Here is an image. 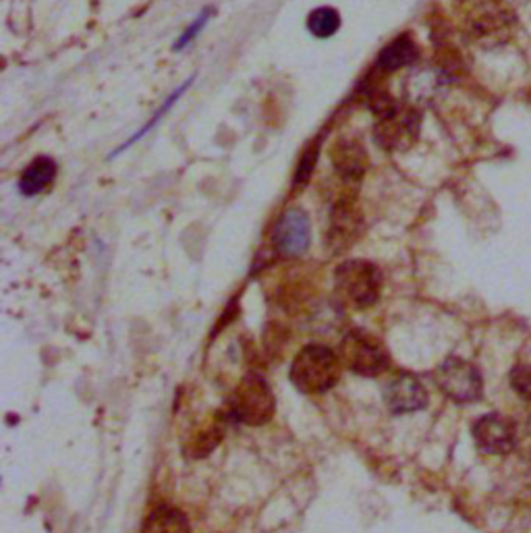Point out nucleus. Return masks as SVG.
I'll use <instances>...</instances> for the list:
<instances>
[{
	"mask_svg": "<svg viewBox=\"0 0 531 533\" xmlns=\"http://www.w3.org/2000/svg\"><path fill=\"white\" fill-rule=\"evenodd\" d=\"M341 380V357L324 345L303 347L291 366V382L305 395H324Z\"/></svg>",
	"mask_w": 531,
	"mask_h": 533,
	"instance_id": "1",
	"label": "nucleus"
},
{
	"mask_svg": "<svg viewBox=\"0 0 531 533\" xmlns=\"http://www.w3.org/2000/svg\"><path fill=\"white\" fill-rule=\"evenodd\" d=\"M382 291V272L376 264L366 260H347L334 270V295L353 307V310H368Z\"/></svg>",
	"mask_w": 531,
	"mask_h": 533,
	"instance_id": "2",
	"label": "nucleus"
},
{
	"mask_svg": "<svg viewBox=\"0 0 531 533\" xmlns=\"http://www.w3.org/2000/svg\"><path fill=\"white\" fill-rule=\"evenodd\" d=\"M274 395L264 376L256 372H247L241 382L233 388L227 411L229 417L245 426H262L268 424L274 415Z\"/></svg>",
	"mask_w": 531,
	"mask_h": 533,
	"instance_id": "3",
	"label": "nucleus"
},
{
	"mask_svg": "<svg viewBox=\"0 0 531 533\" xmlns=\"http://www.w3.org/2000/svg\"><path fill=\"white\" fill-rule=\"evenodd\" d=\"M339 353L341 361L357 376L376 378L390 368V353L386 345L368 330H349L343 336Z\"/></svg>",
	"mask_w": 531,
	"mask_h": 533,
	"instance_id": "4",
	"label": "nucleus"
},
{
	"mask_svg": "<svg viewBox=\"0 0 531 533\" xmlns=\"http://www.w3.org/2000/svg\"><path fill=\"white\" fill-rule=\"evenodd\" d=\"M436 384L455 403H471L482 397L484 380L473 363L461 357H449L436 370Z\"/></svg>",
	"mask_w": 531,
	"mask_h": 533,
	"instance_id": "5",
	"label": "nucleus"
},
{
	"mask_svg": "<svg viewBox=\"0 0 531 533\" xmlns=\"http://www.w3.org/2000/svg\"><path fill=\"white\" fill-rule=\"evenodd\" d=\"M312 243V222L305 210L291 208L283 212L272 229V247L278 256L299 258Z\"/></svg>",
	"mask_w": 531,
	"mask_h": 533,
	"instance_id": "6",
	"label": "nucleus"
},
{
	"mask_svg": "<svg viewBox=\"0 0 531 533\" xmlns=\"http://www.w3.org/2000/svg\"><path fill=\"white\" fill-rule=\"evenodd\" d=\"M361 233V214L357 210V204L349 195L339 198L334 202L330 210V222H328V235L326 245L332 254H341L347 251Z\"/></svg>",
	"mask_w": 531,
	"mask_h": 533,
	"instance_id": "7",
	"label": "nucleus"
},
{
	"mask_svg": "<svg viewBox=\"0 0 531 533\" xmlns=\"http://www.w3.org/2000/svg\"><path fill=\"white\" fill-rule=\"evenodd\" d=\"M473 438L484 453L509 455L517 444V426L511 417L490 413L473 424Z\"/></svg>",
	"mask_w": 531,
	"mask_h": 533,
	"instance_id": "8",
	"label": "nucleus"
},
{
	"mask_svg": "<svg viewBox=\"0 0 531 533\" xmlns=\"http://www.w3.org/2000/svg\"><path fill=\"white\" fill-rule=\"evenodd\" d=\"M384 403L397 415L413 413L428 405V392L413 374L399 372L384 386Z\"/></svg>",
	"mask_w": 531,
	"mask_h": 533,
	"instance_id": "9",
	"label": "nucleus"
},
{
	"mask_svg": "<svg viewBox=\"0 0 531 533\" xmlns=\"http://www.w3.org/2000/svg\"><path fill=\"white\" fill-rule=\"evenodd\" d=\"M330 160L337 175L347 183H359L370 168V156L357 139L343 135L330 148Z\"/></svg>",
	"mask_w": 531,
	"mask_h": 533,
	"instance_id": "10",
	"label": "nucleus"
},
{
	"mask_svg": "<svg viewBox=\"0 0 531 533\" xmlns=\"http://www.w3.org/2000/svg\"><path fill=\"white\" fill-rule=\"evenodd\" d=\"M417 133L415 112H401L397 106L380 115V125L376 129V139L386 148H399L405 139H413Z\"/></svg>",
	"mask_w": 531,
	"mask_h": 533,
	"instance_id": "11",
	"label": "nucleus"
},
{
	"mask_svg": "<svg viewBox=\"0 0 531 533\" xmlns=\"http://www.w3.org/2000/svg\"><path fill=\"white\" fill-rule=\"evenodd\" d=\"M513 13L500 5H486L473 21V32L478 38L490 42H500L507 38V32L513 27Z\"/></svg>",
	"mask_w": 531,
	"mask_h": 533,
	"instance_id": "12",
	"label": "nucleus"
},
{
	"mask_svg": "<svg viewBox=\"0 0 531 533\" xmlns=\"http://www.w3.org/2000/svg\"><path fill=\"white\" fill-rule=\"evenodd\" d=\"M57 162L48 156H40L36 158L30 166L25 168L19 177V191L27 198H34V195L42 193L44 189H48L57 177Z\"/></svg>",
	"mask_w": 531,
	"mask_h": 533,
	"instance_id": "13",
	"label": "nucleus"
},
{
	"mask_svg": "<svg viewBox=\"0 0 531 533\" xmlns=\"http://www.w3.org/2000/svg\"><path fill=\"white\" fill-rule=\"evenodd\" d=\"M419 56V50H417V44L411 36L403 34L399 38H395L393 42H390L378 56V69H382L384 73H393V71H399L411 63L417 61Z\"/></svg>",
	"mask_w": 531,
	"mask_h": 533,
	"instance_id": "14",
	"label": "nucleus"
},
{
	"mask_svg": "<svg viewBox=\"0 0 531 533\" xmlns=\"http://www.w3.org/2000/svg\"><path fill=\"white\" fill-rule=\"evenodd\" d=\"M142 533H191V525L183 511L162 504L146 517Z\"/></svg>",
	"mask_w": 531,
	"mask_h": 533,
	"instance_id": "15",
	"label": "nucleus"
},
{
	"mask_svg": "<svg viewBox=\"0 0 531 533\" xmlns=\"http://www.w3.org/2000/svg\"><path fill=\"white\" fill-rule=\"evenodd\" d=\"M307 30H310L316 38H332L341 30V15L332 7H318L307 17Z\"/></svg>",
	"mask_w": 531,
	"mask_h": 533,
	"instance_id": "16",
	"label": "nucleus"
},
{
	"mask_svg": "<svg viewBox=\"0 0 531 533\" xmlns=\"http://www.w3.org/2000/svg\"><path fill=\"white\" fill-rule=\"evenodd\" d=\"M189 86H191V79L185 83V86L177 88V90H175V92L169 96V100H166V102H164V104L158 108L156 115H154V117H152V119H150V121H148V123H146L142 129H139L135 135H131V137L127 139V142H125V144H123L119 150H115L113 154H110V158L117 156V154H123L127 148H131L135 142H139V139L146 137V135H148V133H150V131H152V129H154V127H156V125H158V123L164 119V115H169V110H171V108L175 106V102H177V100H179V98H181V96L187 92V88H189Z\"/></svg>",
	"mask_w": 531,
	"mask_h": 533,
	"instance_id": "17",
	"label": "nucleus"
},
{
	"mask_svg": "<svg viewBox=\"0 0 531 533\" xmlns=\"http://www.w3.org/2000/svg\"><path fill=\"white\" fill-rule=\"evenodd\" d=\"M318 154H320V144H312L303 152V156L299 158L297 164V171L293 175V189H303L307 183L312 181V175L316 171V162H318Z\"/></svg>",
	"mask_w": 531,
	"mask_h": 533,
	"instance_id": "18",
	"label": "nucleus"
},
{
	"mask_svg": "<svg viewBox=\"0 0 531 533\" xmlns=\"http://www.w3.org/2000/svg\"><path fill=\"white\" fill-rule=\"evenodd\" d=\"M210 19H212V9L208 7V9H204L198 17L193 19V23L187 25V30H183V34L175 42V50H183L185 46H189L195 38H198V34L204 30Z\"/></svg>",
	"mask_w": 531,
	"mask_h": 533,
	"instance_id": "19",
	"label": "nucleus"
},
{
	"mask_svg": "<svg viewBox=\"0 0 531 533\" xmlns=\"http://www.w3.org/2000/svg\"><path fill=\"white\" fill-rule=\"evenodd\" d=\"M511 384L517 395L531 401V366H519L511 372Z\"/></svg>",
	"mask_w": 531,
	"mask_h": 533,
	"instance_id": "20",
	"label": "nucleus"
},
{
	"mask_svg": "<svg viewBox=\"0 0 531 533\" xmlns=\"http://www.w3.org/2000/svg\"><path fill=\"white\" fill-rule=\"evenodd\" d=\"M525 465H527V471H529V475H531V451H529V455L525 457Z\"/></svg>",
	"mask_w": 531,
	"mask_h": 533,
	"instance_id": "21",
	"label": "nucleus"
}]
</instances>
